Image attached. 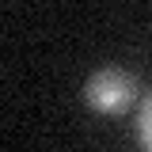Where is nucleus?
<instances>
[{
    "instance_id": "obj_2",
    "label": "nucleus",
    "mask_w": 152,
    "mask_h": 152,
    "mask_svg": "<svg viewBox=\"0 0 152 152\" xmlns=\"http://www.w3.org/2000/svg\"><path fill=\"white\" fill-rule=\"evenodd\" d=\"M137 145H141V152H152V91L137 107Z\"/></svg>"
},
{
    "instance_id": "obj_1",
    "label": "nucleus",
    "mask_w": 152,
    "mask_h": 152,
    "mask_svg": "<svg viewBox=\"0 0 152 152\" xmlns=\"http://www.w3.org/2000/svg\"><path fill=\"white\" fill-rule=\"evenodd\" d=\"M133 95H137V84H133V76L122 72V69H99V72H91L88 84H84V99H88V107L99 110V114L129 110Z\"/></svg>"
}]
</instances>
